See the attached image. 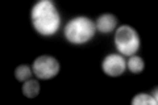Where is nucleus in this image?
<instances>
[{"instance_id": "f257e3e1", "label": "nucleus", "mask_w": 158, "mask_h": 105, "mask_svg": "<svg viewBox=\"0 0 158 105\" xmlns=\"http://www.w3.org/2000/svg\"><path fill=\"white\" fill-rule=\"evenodd\" d=\"M31 17L34 29L42 36L54 34L61 24V16L50 0H40L34 4Z\"/></svg>"}, {"instance_id": "f03ea898", "label": "nucleus", "mask_w": 158, "mask_h": 105, "mask_svg": "<svg viewBox=\"0 0 158 105\" xmlns=\"http://www.w3.org/2000/svg\"><path fill=\"white\" fill-rule=\"evenodd\" d=\"M96 26L90 18L87 17H75L70 20L65 26V37L69 42L82 45L88 42L95 36Z\"/></svg>"}, {"instance_id": "7ed1b4c3", "label": "nucleus", "mask_w": 158, "mask_h": 105, "mask_svg": "<svg viewBox=\"0 0 158 105\" xmlns=\"http://www.w3.org/2000/svg\"><path fill=\"white\" fill-rule=\"evenodd\" d=\"M116 49L124 55H132L140 47V36L135 28L129 25H121L115 33Z\"/></svg>"}, {"instance_id": "20e7f679", "label": "nucleus", "mask_w": 158, "mask_h": 105, "mask_svg": "<svg viewBox=\"0 0 158 105\" xmlns=\"http://www.w3.org/2000/svg\"><path fill=\"white\" fill-rule=\"evenodd\" d=\"M59 68H61L59 62L50 55L38 57L37 59H34L33 66H32L33 74L38 79H42V80H48V79L57 76L59 72Z\"/></svg>"}, {"instance_id": "39448f33", "label": "nucleus", "mask_w": 158, "mask_h": 105, "mask_svg": "<svg viewBox=\"0 0 158 105\" xmlns=\"http://www.w3.org/2000/svg\"><path fill=\"white\" fill-rule=\"evenodd\" d=\"M103 71H104L108 76H120L121 74H124L127 68L125 59L118 54H110L104 58L103 61Z\"/></svg>"}, {"instance_id": "423d86ee", "label": "nucleus", "mask_w": 158, "mask_h": 105, "mask_svg": "<svg viewBox=\"0 0 158 105\" xmlns=\"http://www.w3.org/2000/svg\"><path fill=\"white\" fill-rule=\"evenodd\" d=\"M116 25H117V18L111 13H104L96 20L95 26L102 33H110L116 28Z\"/></svg>"}, {"instance_id": "0eeeda50", "label": "nucleus", "mask_w": 158, "mask_h": 105, "mask_svg": "<svg viewBox=\"0 0 158 105\" xmlns=\"http://www.w3.org/2000/svg\"><path fill=\"white\" fill-rule=\"evenodd\" d=\"M23 93L25 97L33 99L40 93V83L37 80H28L23 84Z\"/></svg>"}, {"instance_id": "6e6552de", "label": "nucleus", "mask_w": 158, "mask_h": 105, "mask_svg": "<svg viewBox=\"0 0 158 105\" xmlns=\"http://www.w3.org/2000/svg\"><path fill=\"white\" fill-rule=\"evenodd\" d=\"M127 66H128V68H129L132 72L138 74V72L144 71V68H145V63H144V59H142L141 57L132 55V57L129 58V61H128Z\"/></svg>"}, {"instance_id": "1a4fd4ad", "label": "nucleus", "mask_w": 158, "mask_h": 105, "mask_svg": "<svg viewBox=\"0 0 158 105\" xmlns=\"http://www.w3.org/2000/svg\"><path fill=\"white\" fill-rule=\"evenodd\" d=\"M133 105H157V100L148 93H138L132 99Z\"/></svg>"}, {"instance_id": "9d476101", "label": "nucleus", "mask_w": 158, "mask_h": 105, "mask_svg": "<svg viewBox=\"0 0 158 105\" xmlns=\"http://www.w3.org/2000/svg\"><path fill=\"white\" fill-rule=\"evenodd\" d=\"M32 71L33 70H31V67L25 66V64H21V66H19L16 70H15V76H16L17 80L24 82V80H27V79L31 78Z\"/></svg>"}]
</instances>
